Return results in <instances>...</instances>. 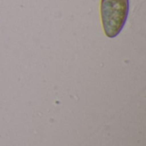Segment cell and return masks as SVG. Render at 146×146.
I'll use <instances>...</instances> for the list:
<instances>
[{
  "mask_svg": "<svg viewBox=\"0 0 146 146\" xmlns=\"http://www.w3.org/2000/svg\"><path fill=\"white\" fill-rule=\"evenodd\" d=\"M129 10V0H101V20L109 38L116 37L124 27Z\"/></svg>",
  "mask_w": 146,
  "mask_h": 146,
  "instance_id": "1",
  "label": "cell"
}]
</instances>
